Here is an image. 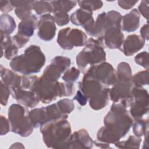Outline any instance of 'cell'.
<instances>
[{"instance_id":"19","label":"cell","mask_w":149,"mask_h":149,"mask_svg":"<svg viewBox=\"0 0 149 149\" xmlns=\"http://www.w3.org/2000/svg\"><path fill=\"white\" fill-rule=\"evenodd\" d=\"M38 20L37 17L32 13L27 17L21 20L18 25L17 33L30 37L33 35L34 30L38 28Z\"/></svg>"},{"instance_id":"27","label":"cell","mask_w":149,"mask_h":149,"mask_svg":"<svg viewBox=\"0 0 149 149\" xmlns=\"http://www.w3.org/2000/svg\"><path fill=\"white\" fill-rule=\"evenodd\" d=\"M132 77V72L130 65L125 62L119 63L117 66V81L130 80Z\"/></svg>"},{"instance_id":"8","label":"cell","mask_w":149,"mask_h":149,"mask_svg":"<svg viewBox=\"0 0 149 149\" xmlns=\"http://www.w3.org/2000/svg\"><path fill=\"white\" fill-rule=\"evenodd\" d=\"M29 116L33 127L37 128L49 121L67 119L68 115L63 114L59 109L56 103H55L47 107L33 109L29 111Z\"/></svg>"},{"instance_id":"2","label":"cell","mask_w":149,"mask_h":149,"mask_svg":"<svg viewBox=\"0 0 149 149\" xmlns=\"http://www.w3.org/2000/svg\"><path fill=\"white\" fill-rule=\"evenodd\" d=\"M45 63V56L40 47L30 45L23 54L13 58L9 65L11 69L23 75H30L40 72Z\"/></svg>"},{"instance_id":"37","label":"cell","mask_w":149,"mask_h":149,"mask_svg":"<svg viewBox=\"0 0 149 149\" xmlns=\"http://www.w3.org/2000/svg\"><path fill=\"white\" fill-rule=\"evenodd\" d=\"M134 61L137 65L148 70V53L147 51L139 53L134 57Z\"/></svg>"},{"instance_id":"45","label":"cell","mask_w":149,"mask_h":149,"mask_svg":"<svg viewBox=\"0 0 149 149\" xmlns=\"http://www.w3.org/2000/svg\"><path fill=\"white\" fill-rule=\"evenodd\" d=\"M13 8L10 1L0 0V9L2 12L5 13L11 12Z\"/></svg>"},{"instance_id":"33","label":"cell","mask_w":149,"mask_h":149,"mask_svg":"<svg viewBox=\"0 0 149 149\" xmlns=\"http://www.w3.org/2000/svg\"><path fill=\"white\" fill-rule=\"evenodd\" d=\"M80 74V71L79 69L75 67H72L65 72L62 79L66 83L73 84L79 78Z\"/></svg>"},{"instance_id":"46","label":"cell","mask_w":149,"mask_h":149,"mask_svg":"<svg viewBox=\"0 0 149 149\" xmlns=\"http://www.w3.org/2000/svg\"><path fill=\"white\" fill-rule=\"evenodd\" d=\"M138 2V1H118V3L119 6L123 9L129 10L134 6Z\"/></svg>"},{"instance_id":"21","label":"cell","mask_w":149,"mask_h":149,"mask_svg":"<svg viewBox=\"0 0 149 149\" xmlns=\"http://www.w3.org/2000/svg\"><path fill=\"white\" fill-rule=\"evenodd\" d=\"M1 81L10 90L20 86L21 76L9 69L3 68L2 65H1Z\"/></svg>"},{"instance_id":"6","label":"cell","mask_w":149,"mask_h":149,"mask_svg":"<svg viewBox=\"0 0 149 149\" xmlns=\"http://www.w3.org/2000/svg\"><path fill=\"white\" fill-rule=\"evenodd\" d=\"M27 109L19 104H13L8 109V119L10 130L21 137H28L33 132L34 127L30 120Z\"/></svg>"},{"instance_id":"5","label":"cell","mask_w":149,"mask_h":149,"mask_svg":"<svg viewBox=\"0 0 149 149\" xmlns=\"http://www.w3.org/2000/svg\"><path fill=\"white\" fill-rule=\"evenodd\" d=\"M103 37L99 38H90L85 47L76 56V63L83 72L88 65H94L106 61Z\"/></svg>"},{"instance_id":"28","label":"cell","mask_w":149,"mask_h":149,"mask_svg":"<svg viewBox=\"0 0 149 149\" xmlns=\"http://www.w3.org/2000/svg\"><path fill=\"white\" fill-rule=\"evenodd\" d=\"M133 132L137 137H141L148 134V119L138 118L135 119L133 123Z\"/></svg>"},{"instance_id":"25","label":"cell","mask_w":149,"mask_h":149,"mask_svg":"<svg viewBox=\"0 0 149 149\" xmlns=\"http://www.w3.org/2000/svg\"><path fill=\"white\" fill-rule=\"evenodd\" d=\"M52 6V12L68 13L76 5V1H50Z\"/></svg>"},{"instance_id":"44","label":"cell","mask_w":149,"mask_h":149,"mask_svg":"<svg viewBox=\"0 0 149 149\" xmlns=\"http://www.w3.org/2000/svg\"><path fill=\"white\" fill-rule=\"evenodd\" d=\"M148 0H143L140 2V3L138 6L139 13L147 20H148Z\"/></svg>"},{"instance_id":"36","label":"cell","mask_w":149,"mask_h":149,"mask_svg":"<svg viewBox=\"0 0 149 149\" xmlns=\"http://www.w3.org/2000/svg\"><path fill=\"white\" fill-rule=\"evenodd\" d=\"M56 104L60 111L65 115L71 113L74 108V104L73 100L68 98L62 99L58 101Z\"/></svg>"},{"instance_id":"42","label":"cell","mask_w":149,"mask_h":149,"mask_svg":"<svg viewBox=\"0 0 149 149\" xmlns=\"http://www.w3.org/2000/svg\"><path fill=\"white\" fill-rule=\"evenodd\" d=\"M0 125V134L1 136H3L9 132L10 129V122L9 119L2 115H1Z\"/></svg>"},{"instance_id":"26","label":"cell","mask_w":149,"mask_h":149,"mask_svg":"<svg viewBox=\"0 0 149 149\" xmlns=\"http://www.w3.org/2000/svg\"><path fill=\"white\" fill-rule=\"evenodd\" d=\"M16 27L15 19L10 15L3 13L0 17V29L1 31L10 35Z\"/></svg>"},{"instance_id":"1","label":"cell","mask_w":149,"mask_h":149,"mask_svg":"<svg viewBox=\"0 0 149 149\" xmlns=\"http://www.w3.org/2000/svg\"><path fill=\"white\" fill-rule=\"evenodd\" d=\"M133 123V119L127 108L119 102H113L104 117V126L97 133V139L109 144H115L128 133Z\"/></svg>"},{"instance_id":"20","label":"cell","mask_w":149,"mask_h":149,"mask_svg":"<svg viewBox=\"0 0 149 149\" xmlns=\"http://www.w3.org/2000/svg\"><path fill=\"white\" fill-rule=\"evenodd\" d=\"M89 100L90 107L94 110H100L104 108L108 104L109 100V88L104 87L97 94Z\"/></svg>"},{"instance_id":"31","label":"cell","mask_w":149,"mask_h":149,"mask_svg":"<svg viewBox=\"0 0 149 149\" xmlns=\"http://www.w3.org/2000/svg\"><path fill=\"white\" fill-rule=\"evenodd\" d=\"M33 9L34 10L38 15L41 16L52 12V6L50 1H34Z\"/></svg>"},{"instance_id":"14","label":"cell","mask_w":149,"mask_h":149,"mask_svg":"<svg viewBox=\"0 0 149 149\" xmlns=\"http://www.w3.org/2000/svg\"><path fill=\"white\" fill-rule=\"evenodd\" d=\"M56 27L53 16L45 14L41 16L38 20V36L45 41L52 40L55 36Z\"/></svg>"},{"instance_id":"15","label":"cell","mask_w":149,"mask_h":149,"mask_svg":"<svg viewBox=\"0 0 149 149\" xmlns=\"http://www.w3.org/2000/svg\"><path fill=\"white\" fill-rule=\"evenodd\" d=\"M12 97L15 99L19 104L23 105L26 107L34 108L37 105L40 100L36 93L31 90H24L19 87L10 90Z\"/></svg>"},{"instance_id":"23","label":"cell","mask_w":149,"mask_h":149,"mask_svg":"<svg viewBox=\"0 0 149 149\" xmlns=\"http://www.w3.org/2000/svg\"><path fill=\"white\" fill-rule=\"evenodd\" d=\"M65 71V70L58 63L52 59L50 64L45 68L42 77L49 81H56Z\"/></svg>"},{"instance_id":"29","label":"cell","mask_w":149,"mask_h":149,"mask_svg":"<svg viewBox=\"0 0 149 149\" xmlns=\"http://www.w3.org/2000/svg\"><path fill=\"white\" fill-rule=\"evenodd\" d=\"M105 17L106 12H105L98 15L94 25L93 37H96V38L103 37L105 30Z\"/></svg>"},{"instance_id":"24","label":"cell","mask_w":149,"mask_h":149,"mask_svg":"<svg viewBox=\"0 0 149 149\" xmlns=\"http://www.w3.org/2000/svg\"><path fill=\"white\" fill-rule=\"evenodd\" d=\"M93 18V12L80 8L70 15V20L76 26H83Z\"/></svg>"},{"instance_id":"7","label":"cell","mask_w":149,"mask_h":149,"mask_svg":"<svg viewBox=\"0 0 149 149\" xmlns=\"http://www.w3.org/2000/svg\"><path fill=\"white\" fill-rule=\"evenodd\" d=\"M121 16L116 12H109L105 17V30L103 40L105 47L109 49H120L124 41L121 30Z\"/></svg>"},{"instance_id":"17","label":"cell","mask_w":149,"mask_h":149,"mask_svg":"<svg viewBox=\"0 0 149 149\" xmlns=\"http://www.w3.org/2000/svg\"><path fill=\"white\" fill-rule=\"evenodd\" d=\"M145 42L146 41L140 36L131 34L124 40L120 51L123 52L125 55L130 56L141 49Z\"/></svg>"},{"instance_id":"32","label":"cell","mask_w":149,"mask_h":149,"mask_svg":"<svg viewBox=\"0 0 149 149\" xmlns=\"http://www.w3.org/2000/svg\"><path fill=\"white\" fill-rule=\"evenodd\" d=\"M148 70L137 72L132 76L131 80L135 86L143 87L148 84Z\"/></svg>"},{"instance_id":"48","label":"cell","mask_w":149,"mask_h":149,"mask_svg":"<svg viewBox=\"0 0 149 149\" xmlns=\"http://www.w3.org/2000/svg\"><path fill=\"white\" fill-rule=\"evenodd\" d=\"M148 24L146 23V24L143 25V27L140 29V34L141 37L146 41L148 40L149 39V35H148Z\"/></svg>"},{"instance_id":"11","label":"cell","mask_w":149,"mask_h":149,"mask_svg":"<svg viewBox=\"0 0 149 149\" xmlns=\"http://www.w3.org/2000/svg\"><path fill=\"white\" fill-rule=\"evenodd\" d=\"M85 73L108 86L114 85L117 81L116 71L112 65L105 61L91 66Z\"/></svg>"},{"instance_id":"43","label":"cell","mask_w":149,"mask_h":149,"mask_svg":"<svg viewBox=\"0 0 149 149\" xmlns=\"http://www.w3.org/2000/svg\"><path fill=\"white\" fill-rule=\"evenodd\" d=\"M19 48L13 43L4 51V56L7 59H12L16 56L18 52Z\"/></svg>"},{"instance_id":"41","label":"cell","mask_w":149,"mask_h":149,"mask_svg":"<svg viewBox=\"0 0 149 149\" xmlns=\"http://www.w3.org/2000/svg\"><path fill=\"white\" fill-rule=\"evenodd\" d=\"M0 36H1V47L2 56L3 50H5L10 45H11L13 42H12V38L10 36V35L7 34L0 31Z\"/></svg>"},{"instance_id":"13","label":"cell","mask_w":149,"mask_h":149,"mask_svg":"<svg viewBox=\"0 0 149 149\" xmlns=\"http://www.w3.org/2000/svg\"><path fill=\"white\" fill-rule=\"evenodd\" d=\"M94 141L85 129L76 130L64 143L62 148H91Z\"/></svg>"},{"instance_id":"22","label":"cell","mask_w":149,"mask_h":149,"mask_svg":"<svg viewBox=\"0 0 149 149\" xmlns=\"http://www.w3.org/2000/svg\"><path fill=\"white\" fill-rule=\"evenodd\" d=\"M16 16L21 20L32 14L31 10L34 1H10Z\"/></svg>"},{"instance_id":"18","label":"cell","mask_w":149,"mask_h":149,"mask_svg":"<svg viewBox=\"0 0 149 149\" xmlns=\"http://www.w3.org/2000/svg\"><path fill=\"white\" fill-rule=\"evenodd\" d=\"M140 22V13L137 9H132L130 12L122 16V30L127 32H133L137 30Z\"/></svg>"},{"instance_id":"9","label":"cell","mask_w":149,"mask_h":149,"mask_svg":"<svg viewBox=\"0 0 149 149\" xmlns=\"http://www.w3.org/2000/svg\"><path fill=\"white\" fill-rule=\"evenodd\" d=\"M87 40V35L82 30L66 27L59 31L57 42L62 49L70 50L74 47L86 45Z\"/></svg>"},{"instance_id":"12","label":"cell","mask_w":149,"mask_h":149,"mask_svg":"<svg viewBox=\"0 0 149 149\" xmlns=\"http://www.w3.org/2000/svg\"><path fill=\"white\" fill-rule=\"evenodd\" d=\"M133 102L130 107V113L134 119L143 118L148 112L149 95L143 87L135 86L132 90Z\"/></svg>"},{"instance_id":"34","label":"cell","mask_w":149,"mask_h":149,"mask_svg":"<svg viewBox=\"0 0 149 149\" xmlns=\"http://www.w3.org/2000/svg\"><path fill=\"white\" fill-rule=\"evenodd\" d=\"M77 3L80 8L91 12L98 10L103 6V2L101 1H78Z\"/></svg>"},{"instance_id":"47","label":"cell","mask_w":149,"mask_h":149,"mask_svg":"<svg viewBox=\"0 0 149 149\" xmlns=\"http://www.w3.org/2000/svg\"><path fill=\"white\" fill-rule=\"evenodd\" d=\"M73 100L77 101L80 105L84 106L86 105L88 99L80 90H78L73 98Z\"/></svg>"},{"instance_id":"40","label":"cell","mask_w":149,"mask_h":149,"mask_svg":"<svg viewBox=\"0 0 149 149\" xmlns=\"http://www.w3.org/2000/svg\"><path fill=\"white\" fill-rule=\"evenodd\" d=\"M10 94H11L10 88L1 81V104L2 105H7Z\"/></svg>"},{"instance_id":"49","label":"cell","mask_w":149,"mask_h":149,"mask_svg":"<svg viewBox=\"0 0 149 149\" xmlns=\"http://www.w3.org/2000/svg\"><path fill=\"white\" fill-rule=\"evenodd\" d=\"M94 144H95V146L98 147L100 148H111V147L109 146V144L103 143L99 141L98 140L94 141Z\"/></svg>"},{"instance_id":"3","label":"cell","mask_w":149,"mask_h":149,"mask_svg":"<svg viewBox=\"0 0 149 149\" xmlns=\"http://www.w3.org/2000/svg\"><path fill=\"white\" fill-rule=\"evenodd\" d=\"M33 91L40 101L43 104H49L57 97L71 96L74 92V87L72 83L51 81L41 76L38 77Z\"/></svg>"},{"instance_id":"16","label":"cell","mask_w":149,"mask_h":149,"mask_svg":"<svg viewBox=\"0 0 149 149\" xmlns=\"http://www.w3.org/2000/svg\"><path fill=\"white\" fill-rule=\"evenodd\" d=\"M78 87L79 90L87 99L99 93L104 87L103 84L100 81L86 73H84L81 81L79 83Z\"/></svg>"},{"instance_id":"35","label":"cell","mask_w":149,"mask_h":149,"mask_svg":"<svg viewBox=\"0 0 149 149\" xmlns=\"http://www.w3.org/2000/svg\"><path fill=\"white\" fill-rule=\"evenodd\" d=\"M38 79V77L36 76H21L20 87L24 90L33 91V89Z\"/></svg>"},{"instance_id":"38","label":"cell","mask_w":149,"mask_h":149,"mask_svg":"<svg viewBox=\"0 0 149 149\" xmlns=\"http://www.w3.org/2000/svg\"><path fill=\"white\" fill-rule=\"evenodd\" d=\"M54 17L55 23L59 26H63L69 23L70 21V17L68 13L57 12L54 13Z\"/></svg>"},{"instance_id":"30","label":"cell","mask_w":149,"mask_h":149,"mask_svg":"<svg viewBox=\"0 0 149 149\" xmlns=\"http://www.w3.org/2000/svg\"><path fill=\"white\" fill-rule=\"evenodd\" d=\"M141 143V138L136 136H130L125 141H119L115 143L116 147L119 148H139Z\"/></svg>"},{"instance_id":"10","label":"cell","mask_w":149,"mask_h":149,"mask_svg":"<svg viewBox=\"0 0 149 149\" xmlns=\"http://www.w3.org/2000/svg\"><path fill=\"white\" fill-rule=\"evenodd\" d=\"M134 86L131 80L116 81L109 89V98L113 102H119L126 108L130 107L133 102L132 90Z\"/></svg>"},{"instance_id":"39","label":"cell","mask_w":149,"mask_h":149,"mask_svg":"<svg viewBox=\"0 0 149 149\" xmlns=\"http://www.w3.org/2000/svg\"><path fill=\"white\" fill-rule=\"evenodd\" d=\"M13 43L16 45L18 48H21L23 47L30 40V37L20 34L18 33L13 36L12 37Z\"/></svg>"},{"instance_id":"4","label":"cell","mask_w":149,"mask_h":149,"mask_svg":"<svg viewBox=\"0 0 149 149\" xmlns=\"http://www.w3.org/2000/svg\"><path fill=\"white\" fill-rule=\"evenodd\" d=\"M40 132L45 146L48 148H62L72 134L71 126L67 119L49 121L40 126Z\"/></svg>"}]
</instances>
